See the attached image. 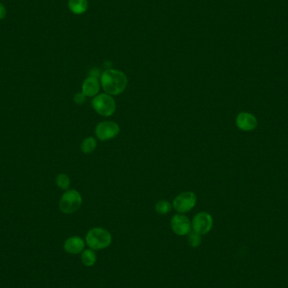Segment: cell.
<instances>
[{
  "mask_svg": "<svg viewBox=\"0 0 288 288\" xmlns=\"http://www.w3.org/2000/svg\"><path fill=\"white\" fill-rule=\"evenodd\" d=\"M100 85L105 93L110 96H119L127 89L128 79L123 72L114 68H109L100 76Z\"/></svg>",
  "mask_w": 288,
  "mask_h": 288,
  "instance_id": "1",
  "label": "cell"
},
{
  "mask_svg": "<svg viewBox=\"0 0 288 288\" xmlns=\"http://www.w3.org/2000/svg\"><path fill=\"white\" fill-rule=\"evenodd\" d=\"M85 243L93 250H102L112 245V233L104 228H93L87 232Z\"/></svg>",
  "mask_w": 288,
  "mask_h": 288,
  "instance_id": "2",
  "label": "cell"
},
{
  "mask_svg": "<svg viewBox=\"0 0 288 288\" xmlns=\"http://www.w3.org/2000/svg\"><path fill=\"white\" fill-rule=\"evenodd\" d=\"M92 106L95 112L104 117H109L115 114L116 103L113 96L103 93L97 95L92 99Z\"/></svg>",
  "mask_w": 288,
  "mask_h": 288,
  "instance_id": "3",
  "label": "cell"
},
{
  "mask_svg": "<svg viewBox=\"0 0 288 288\" xmlns=\"http://www.w3.org/2000/svg\"><path fill=\"white\" fill-rule=\"evenodd\" d=\"M83 198L80 193L74 189L66 191L60 199L59 209L62 213H75L80 208Z\"/></svg>",
  "mask_w": 288,
  "mask_h": 288,
  "instance_id": "4",
  "label": "cell"
},
{
  "mask_svg": "<svg viewBox=\"0 0 288 288\" xmlns=\"http://www.w3.org/2000/svg\"><path fill=\"white\" fill-rule=\"evenodd\" d=\"M197 196L192 192H185L176 195L172 202V207L178 213L186 214L195 208Z\"/></svg>",
  "mask_w": 288,
  "mask_h": 288,
  "instance_id": "5",
  "label": "cell"
},
{
  "mask_svg": "<svg viewBox=\"0 0 288 288\" xmlns=\"http://www.w3.org/2000/svg\"><path fill=\"white\" fill-rule=\"evenodd\" d=\"M120 131L121 128L115 121H103L96 126L95 134L99 141L106 142L116 137L120 134Z\"/></svg>",
  "mask_w": 288,
  "mask_h": 288,
  "instance_id": "6",
  "label": "cell"
},
{
  "mask_svg": "<svg viewBox=\"0 0 288 288\" xmlns=\"http://www.w3.org/2000/svg\"><path fill=\"white\" fill-rule=\"evenodd\" d=\"M213 226V218L207 211H200L195 214L192 221L193 231L201 235L207 234L211 231Z\"/></svg>",
  "mask_w": 288,
  "mask_h": 288,
  "instance_id": "7",
  "label": "cell"
},
{
  "mask_svg": "<svg viewBox=\"0 0 288 288\" xmlns=\"http://www.w3.org/2000/svg\"><path fill=\"white\" fill-rule=\"evenodd\" d=\"M171 230L176 235H188L192 232V222L185 214L173 215L171 220Z\"/></svg>",
  "mask_w": 288,
  "mask_h": 288,
  "instance_id": "8",
  "label": "cell"
},
{
  "mask_svg": "<svg viewBox=\"0 0 288 288\" xmlns=\"http://www.w3.org/2000/svg\"><path fill=\"white\" fill-rule=\"evenodd\" d=\"M236 126L239 130L250 132L257 127V119L248 112H241L237 115L235 121Z\"/></svg>",
  "mask_w": 288,
  "mask_h": 288,
  "instance_id": "9",
  "label": "cell"
},
{
  "mask_svg": "<svg viewBox=\"0 0 288 288\" xmlns=\"http://www.w3.org/2000/svg\"><path fill=\"white\" fill-rule=\"evenodd\" d=\"M85 248V241L79 236H72L66 239L63 244L64 250L70 254H80Z\"/></svg>",
  "mask_w": 288,
  "mask_h": 288,
  "instance_id": "10",
  "label": "cell"
},
{
  "mask_svg": "<svg viewBox=\"0 0 288 288\" xmlns=\"http://www.w3.org/2000/svg\"><path fill=\"white\" fill-rule=\"evenodd\" d=\"M100 86V82L98 78L88 76L82 84V93L86 97L94 98L99 94Z\"/></svg>",
  "mask_w": 288,
  "mask_h": 288,
  "instance_id": "11",
  "label": "cell"
},
{
  "mask_svg": "<svg viewBox=\"0 0 288 288\" xmlns=\"http://www.w3.org/2000/svg\"><path fill=\"white\" fill-rule=\"evenodd\" d=\"M68 9L75 15H82L88 10L87 0H68Z\"/></svg>",
  "mask_w": 288,
  "mask_h": 288,
  "instance_id": "12",
  "label": "cell"
},
{
  "mask_svg": "<svg viewBox=\"0 0 288 288\" xmlns=\"http://www.w3.org/2000/svg\"><path fill=\"white\" fill-rule=\"evenodd\" d=\"M97 148V140L94 136H87L81 143V151L85 154H90L95 152Z\"/></svg>",
  "mask_w": 288,
  "mask_h": 288,
  "instance_id": "13",
  "label": "cell"
},
{
  "mask_svg": "<svg viewBox=\"0 0 288 288\" xmlns=\"http://www.w3.org/2000/svg\"><path fill=\"white\" fill-rule=\"evenodd\" d=\"M81 261L87 267H91L95 266L97 261V256L95 253V250L91 249L84 250L81 254Z\"/></svg>",
  "mask_w": 288,
  "mask_h": 288,
  "instance_id": "14",
  "label": "cell"
},
{
  "mask_svg": "<svg viewBox=\"0 0 288 288\" xmlns=\"http://www.w3.org/2000/svg\"><path fill=\"white\" fill-rule=\"evenodd\" d=\"M172 204L171 202L165 201V200H160L155 204V211L160 215H166L170 213L172 210Z\"/></svg>",
  "mask_w": 288,
  "mask_h": 288,
  "instance_id": "15",
  "label": "cell"
},
{
  "mask_svg": "<svg viewBox=\"0 0 288 288\" xmlns=\"http://www.w3.org/2000/svg\"><path fill=\"white\" fill-rule=\"evenodd\" d=\"M56 184L58 188L63 191H67L70 187L71 180L68 174L66 173H59L56 177Z\"/></svg>",
  "mask_w": 288,
  "mask_h": 288,
  "instance_id": "16",
  "label": "cell"
},
{
  "mask_svg": "<svg viewBox=\"0 0 288 288\" xmlns=\"http://www.w3.org/2000/svg\"><path fill=\"white\" fill-rule=\"evenodd\" d=\"M188 244L192 248H197L202 244V235L192 231L188 234Z\"/></svg>",
  "mask_w": 288,
  "mask_h": 288,
  "instance_id": "17",
  "label": "cell"
},
{
  "mask_svg": "<svg viewBox=\"0 0 288 288\" xmlns=\"http://www.w3.org/2000/svg\"><path fill=\"white\" fill-rule=\"evenodd\" d=\"M85 100H86V96H84L82 92L75 94V96H74V101H75L76 105H78V106L84 104Z\"/></svg>",
  "mask_w": 288,
  "mask_h": 288,
  "instance_id": "18",
  "label": "cell"
},
{
  "mask_svg": "<svg viewBox=\"0 0 288 288\" xmlns=\"http://www.w3.org/2000/svg\"><path fill=\"white\" fill-rule=\"evenodd\" d=\"M101 72L99 70V68H93L90 69V71H89V76L90 77H96V78H99L101 76Z\"/></svg>",
  "mask_w": 288,
  "mask_h": 288,
  "instance_id": "19",
  "label": "cell"
},
{
  "mask_svg": "<svg viewBox=\"0 0 288 288\" xmlns=\"http://www.w3.org/2000/svg\"><path fill=\"white\" fill-rule=\"evenodd\" d=\"M6 9L3 3H0V19H3L6 16Z\"/></svg>",
  "mask_w": 288,
  "mask_h": 288,
  "instance_id": "20",
  "label": "cell"
}]
</instances>
